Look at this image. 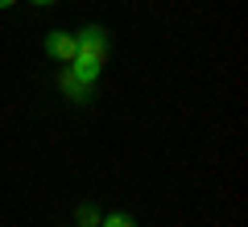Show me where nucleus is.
<instances>
[{
	"label": "nucleus",
	"mask_w": 248,
	"mask_h": 227,
	"mask_svg": "<svg viewBox=\"0 0 248 227\" xmlns=\"http://www.w3.org/2000/svg\"><path fill=\"white\" fill-rule=\"evenodd\" d=\"M29 4H37V9H50V4H58V0H29Z\"/></svg>",
	"instance_id": "obj_6"
},
{
	"label": "nucleus",
	"mask_w": 248,
	"mask_h": 227,
	"mask_svg": "<svg viewBox=\"0 0 248 227\" xmlns=\"http://www.w3.org/2000/svg\"><path fill=\"white\" fill-rule=\"evenodd\" d=\"M99 227H137V219H133V215H124V211H112V215L99 219Z\"/></svg>",
	"instance_id": "obj_5"
},
{
	"label": "nucleus",
	"mask_w": 248,
	"mask_h": 227,
	"mask_svg": "<svg viewBox=\"0 0 248 227\" xmlns=\"http://www.w3.org/2000/svg\"><path fill=\"white\" fill-rule=\"evenodd\" d=\"M42 50H46V58H50V62L66 66V62L75 58V50H79V42H75L71 29H50V33H46V42H42Z\"/></svg>",
	"instance_id": "obj_2"
},
{
	"label": "nucleus",
	"mask_w": 248,
	"mask_h": 227,
	"mask_svg": "<svg viewBox=\"0 0 248 227\" xmlns=\"http://www.w3.org/2000/svg\"><path fill=\"white\" fill-rule=\"evenodd\" d=\"M99 219H104L99 202H79L75 207V227H99Z\"/></svg>",
	"instance_id": "obj_4"
},
{
	"label": "nucleus",
	"mask_w": 248,
	"mask_h": 227,
	"mask_svg": "<svg viewBox=\"0 0 248 227\" xmlns=\"http://www.w3.org/2000/svg\"><path fill=\"white\" fill-rule=\"evenodd\" d=\"M75 42H79V50L66 62V70H71L79 83L95 87L99 75H104V66H108V54H112V33H108V25H83L79 33H75Z\"/></svg>",
	"instance_id": "obj_1"
},
{
	"label": "nucleus",
	"mask_w": 248,
	"mask_h": 227,
	"mask_svg": "<svg viewBox=\"0 0 248 227\" xmlns=\"http://www.w3.org/2000/svg\"><path fill=\"white\" fill-rule=\"evenodd\" d=\"M13 4H17V0H0V13H4V9H13Z\"/></svg>",
	"instance_id": "obj_7"
},
{
	"label": "nucleus",
	"mask_w": 248,
	"mask_h": 227,
	"mask_svg": "<svg viewBox=\"0 0 248 227\" xmlns=\"http://www.w3.org/2000/svg\"><path fill=\"white\" fill-rule=\"evenodd\" d=\"M54 83H58V91H62V99L66 104H75V107H83V104H91L95 99V87H87V83H79L71 75L66 66H58V75H54Z\"/></svg>",
	"instance_id": "obj_3"
}]
</instances>
